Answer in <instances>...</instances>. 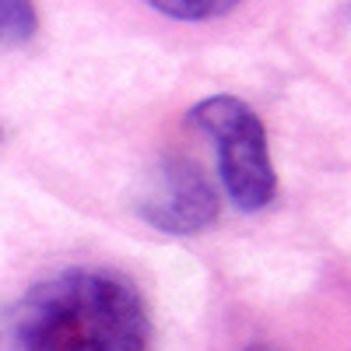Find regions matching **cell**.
<instances>
[{"mask_svg":"<svg viewBox=\"0 0 351 351\" xmlns=\"http://www.w3.org/2000/svg\"><path fill=\"white\" fill-rule=\"evenodd\" d=\"M0 351H152V316L130 278L67 267L4 313Z\"/></svg>","mask_w":351,"mask_h":351,"instance_id":"6da1fadb","label":"cell"},{"mask_svg":"<svg viewBox=\"0 0 351 351\" xmlns=\"http://www.w3.org/2000/svg\"><path fill=\"white\" fill-rule=\"evenodd\" d=\"M190 120L215 141L228 200L246 215L267 208L278 193V176L260 116L236 95H211L193 106Z\"/></svg>","mask_w":351,"mask_h":351,"instance_id":"7a4b0ae2","label":"cell"},{"mask_svg":"<svg viewBox=\"0 0 351 351\" xmlns=\"http://www.w3.org/2000/svg\"><path fill=\"white\" fill-rule=\"evenodd\" d=\"M141 218L169 236H193L218 221V193L204 180V172L183 158H169L155 169L152 183L144 186Z\"/></svg>","mask_w":351,"mask_h":351,"instance_id":"3957f363","label":"cell"},{"mask_svg":"<svg viewBox=\"0 0 351 351\" xmlns=\"http://www.w3.org/2000/svg\"><path fill=\"white\" fill-rule=\"evenodd\" d=\"M39 18L32 0H0V46H21L36 36Z\"/></svg>","mask_w":351,"mask_h":351,"instance_id":"277c9868","label":"cell"},{"mask_svg":"<svg viewBox=\"0 0 351 351\" xmlns=\"http://www.w3.org/2000/svg\"><path fill=\"white\" fill-rule=\"evenodd\" d=\"M144 4L176 21H211L228 14L239 0H144Z\"/></svg>","mask_w":351,"mask_h":351,"instance_id":"5b68a950","label":"cell"}]
</instances>
